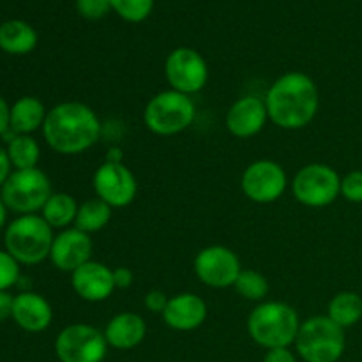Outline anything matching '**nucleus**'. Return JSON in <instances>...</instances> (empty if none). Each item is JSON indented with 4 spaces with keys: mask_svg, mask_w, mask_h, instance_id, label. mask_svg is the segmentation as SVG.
<instances>
[{
    "mask_svg": "<svg viewBox=\"0 0 362 362\" xmlns=\"http://www.w3.org/2000/svg\"><path fill=\"white\" fill-rule=\"evenodd\" d=\"M264 362H297V357L290 349H272L267 350Z\"/></svg>",
    "mask_w": 362,
    "mask_h": 362,
    "instance_id": "33",
    "label": "nucleus"
},
{
    "mask_svg": "<svg viewBox=\"0 0 362 362\" xmlns=\"http://www.w3.org/2000/svg\"><path fill=\"white\" fill-rule=\"evenodd\" d=\"M20 264L6 250H0V292L13 288L20 281Z\"/></svg>",
    "mask_w": 362,
    "mask_h": 362,
    "instance_id": "28",
    "label": "nucleus"
},
{
    "mask_svg": "<svg viewBox=\"0 0 362 362\" xmlns=\"http://www.w3.org/2000/svg\"><path fill=\"white\" fill-rule=\"evenodd\" d=\"M235 292L246 300H253V303H264V299L269 293V281L262 272L251 271H240L239 278H237L235 285H233Z\"/></svg>",
    "mask_w": 362,
    "mask_h": 362,
    "instance_id": "26",
    "label": "nucleus"
},
{
    "mask_svg": "<svg viewBox=\"0 0 362 362\" xmlns=\"http://www.w3.org/2000/svg\"><path fill=\"white\" fill-rule=\"evenodd\" d=\"M92 251L94 244L90 235L78 230L76 226H71L55 235L49 251V260L55 269L73 274L78 267L92 260Z\"/></svg>",
    "mask_w": 362,
    "mask_h": 362,
    "instance_id": "14",
    "label": "nucleus"
},
{
    "mask_svg": "<svg viewBox=\"0 0 362 362\" xmlns=\"http://www.w3.org/2000/svg\"><path fill=\"white\" fill-rule=\"evenodd\" d=\"M207 303L200 296L182 292L170 297L161 317L163 322L173 331L189 332L204 325V322L207 320Z\"/></svg>",
    "mask_w": 362,
    "mask_h": 362,
    "instance_id": "17",
    "label": "nucleus"
},
{
    "mask_svg": "<svg viewBox=\"0 0 362 362\" xmlns=\"http://www.w3.org/2000/svg\"><path fill=\"white\" fill-rule=\"evenodd\" d=\"M108 349L105 332L81 322L66 325L55 338V356L60 362H103Z\"/></svg>",
    "mask_w": 362,
    "mask_h": 362,
    "instance_id": "9",
    "label": "nucleus"
},
{
    "mask_svg": "<svg viewBox=\"0 0 362 362\" xmlns=\"http://www.w3.org/2000/svg\"><path fill=\"white\" fill-rule=\"evenodd\" d=\"M112 214L113 209L101 198L94 197L80 204L74 226L90 235V233L101 232L103 228H106V225L112 221Z\"/></svg>",
    "mask_w": 362,
    "mask_h": 362,
    "instance_id": "24",
    "label": "nucleus"
},
{
    "mask_svg": "<svg viewBox=\"0 0 362 362\" xmlns=\"http://www.w3.org/2000/svg\"><path fill=\"white\" fill-rule=\"evenodd\" d=\"M197 117V106L191 95L173 88L158 92L148 99L144 110V124L158 136H175L186 131Z\"/></svg>",
    "mask_w": 362,
    "mask_h": 362,
    "instance_id": "6",
    "label": "nucleus"
},
{
    "mask_svg": "<svg viewBox=\"0 0 362 362\" xmlns=\"http://www.w3.org/2000/svg\"><path fill=\"white\" fill-rule=\"evenodd\" d=\"M269 122L265 99L258 95H243L228 108L225 117L226 129L232 136L246 140L260 133Z\"/></svg>",
    "mask_w": 362,
    "mask_h": 362,
    "instance_id": "15",
    "label": "nucleus"
},
{
    "mask_svg": "<svg viewBox=\"0 0 362 362\" xmlns=\"http://www.w3.org/2000/svg\"><path fill=\"white\" fill-rule=\"evenodd\" d=\"M41 131L48 147L57 154L78 156L98 144L101 120L85 103L64 101L48 110Z\"/></svg>",
    "mask_w": 362,
    "mask_h": 362,
    "instance_id": "2",
    "label": "nucleus"
},
{
    "mask_svg": "<svg viewBox=\"0 0 362 362\" xmlns=\"http://www.w3.org/2000/svg\"><path fill=\"white\" fill-rule=\"evenodd\" d=\"M92 187L95 197L112 209L127 207L138 194L136 177L124 163H103L92 177Z\"/></svg>",
    "mask_w": 362,
    "mask_h": 362,
    "instance_id": "13",
    "label": "nucleus"
},
{
    "mask_svg": "<svg viewBox=\"0 0 362 362\" xmlns=\"http://www.w3.org/2000/svg\"><path fill=\"white\" fill-rule=\"evenodd\" d=\"M71 286L74 293L87 303H103L117 290L113 269L95 260L87 262L71 274Z\"/></svg>",
    "mask_w": 362,
    "mask_h": 362,
    "instance_id": "16",
    "label": "nucleus"
},
{
    "mask_svg": "<svg viewBox=\"0 0 362 362\" xmlns=\"http://www.w3.org/2000/svg\"><path fill=\"white\" fill-rule=\"evenodd\" d=\"M269 120L281 129L296 131L310 126L320 108V94L313 78L290 71L272 81L265 94Z\"/></svg>",
    "mask_w": 362,
    "mask_h": 362,
    "instance_id": "1",
    "label": "nucleus"
},
{
    "mask_svg": "<svg viewBox=\"0 0 362 362\" xmlns=\"http://www.w3.org/2000/svg\"><path fill=\"white\" fill-rule=\"evenodd\" d=\"M53 194L52 180L41 168L13 170L0 187V198L18 216L39 214Z\"/></svg>",
    "mask_w": 362,
    "mask_h": 362,
    "instance_id": "7",
    "label": "nucleus"
},
{
    "mask_svg": "<svg viewBox=\"0 0 362 362\" xmlns=\"http://www.w3.org/2000/svg\"><path fill=\"white\" fill-rule=\"evenodd\" d=\"M7 211H9V209L6 207V204H4L2 198H0V232H2V230L6 228V223H7Z\"/></svg>",
    "mask_w": 362,
    "mask_h": 362,
    "instance_id": "38",
    "label": "nucleus"
},
{
    "mask_svg": "<svg viewBox=\"0 0 362 362\" xmlns=\"http://www.w3.org/2000/svg\"><path fill=\"white\" fill-rule=\"evenodd\" d=\"M292 193L299 204L322 209L341 197V177L332 166L311 163L303 166L292 180Z\"/></svg>",
    "mask_w": 362,
    "mask_h": 362,
    "instance_id": "8",
    "label": "nucleus"
},
{
    "mask_svg": "<svg viewBox=\"0 0 362 362\" xmlns=\"http://www.w3.org/2000/svg\"><path fill=\"white\" fill-rule=\"evenodd\" d=\"M106 161L122 163V154H120V148H110L108 156H106Z\"/></svg>",
    "mask_w": 362,
    "mask_h": 362,
    "instance_id": "37",
    "label": "nucleus"
},
{
    "mask_svg": "<svg viewBox=\"0 0 362 362\" xmlns=\"http://www.w3.org/2000/svg\"><path fill=\"white\" fill-rule=\"evenodd\" d=\"M48 110L35 95H21L11 105L9 129L16 134H32L42 129Z\"/></svg>",
    "mask_w": 362,
    "mask_h": 362,
    "instance_id": "20",
    "label": "nucleus"
},
{
    "mask_svg": "<svg viewBox=\"0 0 362 362\" xmlns=\"http://www.w3.org/2000/svg\"><path fill=\"white\" fill-rule=\"evenodd\" d=\"M170 297L166 296L163 290H151V292H147V296H145V308H147V311H151V313H158V315H163V311H165L166 304H168Z\"/></svg>",
    "mask_w": 362,
    "mask_h": 362,
    "instance_id": "31",
    "label": "nucleus"
},
{
    "mask_svg": "<svg viewBox=\"0 0 362 362\" xmlns=\"http://www.w3.org/2000/svg\"><path fill=\"white\" fill-rule=\"evenodd\" d=\"M13 304L14 296L9 292H0V324L13 317Z\"/></svg>",
    "mask_w": 362,
    "mask_h": 362,
    "instance_id": "34",
    "label": "nucleus"
},
{
    "mask_svg": "<svg viewBox=\"0 0 362 362\" xmlns=\"http://www.w3.org/2000/svg\"><path fill=\"white\" fill-rule=\"evenodd\" d=\"M105 338L108 346L115 350H133L147 336V324L144 317L133 311L115 315L105 327Z\"/></svg>",
    "mask_w": 362,
    "mask_h": 362,
    "instance_id": "19",
    "label": "nucleus"
},
{
    "mask_svg": "<svg viewBox=\"0 0 362 362\" xmlns=\"http://www.w3.org/2000/svg\"><path fill=\"white\" fill-rule=\"evenodd\" d=\"M110 2L112 9L129 23H140L147 20L154 7V0H110Z\"/></svg>",
    "mask_w": 362,
    "mask_h": 362,
    "instance_id": "27",
    "label": "nucleus"
},
{
    "mask_svg": "<svg viewBox=\"0 0 362 362\" xmlns=\"http://www.w3.org/2000/svg\"><path fill=\"white\" fill-rule=\"evenodd\" d=\"M37 46V32L21 20L0 25V49L9 55H27Z\"/></svg>",
    "mask_w": 362,
    "mask_h": 362,
    "instance_id": "21",
    "label": "nucleus"
},
{
    "mask_svg": "<svg viewBox=\"0 0 362 362\" xmlns=\"http://www.w3.org/2000/svg\"><path fill=\"white\" fill-rule=\"evenodd\" d=\"M7 156L14 170L37 168L41 159V147L32 134H16L7 144Z\"/></svg>",
    "mask_w": 362,
    "mask_h": 362,
    "instance_id": "25",
    "label": "nucleus"
},
{
    "mask_svg": "<svg viewBox=\"0 0 362 362\" xmlns=\"http://www.w3.org/2000/svg\"><path fill=\"white\" fill-rule=\"evenodd\" d=\"M165 78L173 90L198 94L209 81L207 60L193 48H175L166 57Z\"/></svg>",
    "mask_w": 362,
    "mask_h": 362,
    "instance_id": "11",
    "label": "nucleus"
},
{
    "mask_svg": "<svg viewBox=\"0 0 362 362\" xmlns=\"http://www.w3.org/2000/svg\"><path fill=\"white\" fill-rule=\"evenodd\" d=\"M327 317L334 324H338L339 327H354L356 324H359V320L362 318V297L359 293L350 292V290L336 293L329 300Z\"/></svg>",
    "mask_w": 362,
    "mask_h": 362,
    "instance_id": "23",
    "label": "nucleus"
},
{
    "mask_svg": "<svg viewBox=\"0 0 362 362\" xmlns=\"http://www.w3.org/2000/svg\"><path fill=\"white\" fill-rule=\"evenodd\" d=\"M78 207H80V204L69 193H62V191L55 193L53 191V194L48 198V202H46L45 207H42V211L39 214L42 216V219L53 230H60L62 232V230L71 228V225L74 226Z\"/></svg>",
    "mask_w": 362,
    "mask_h": 362,
    "instance_id": "22",
    "label": "nucleus"
},
{
    "mask_svg": "<svg viewBox=\"0 0 362 362\" xmlns=\"http://www.w3.org/2000/svg\"><path fill=\"white\" fill-rule=\"evenodd\" d=\"M13 173V166H11L9 156L4 147H0V187L6 184V180L9 179V175Z\"/></svg>",
    "mask_w": 362,
    "mask_h": 362,
    "instance_id": "35",
    "label": "nucleus"
},
{
    "mask_svg": "<svg viewBox=\"0 0 362 362\" xmlns=\"http://www.w3.org/2000/svg\"><path fill=\"white\" fill-rule=\"evenodd\" d=\"M288 177L279 163L271 159H258L246 166L240 177V189L247 200L255 204H274L285 194Z\"/></svg>",
    "mask_w": 362,
    "mask_h": 362,
    "instance_id": "10",
    "label": "nucleus"
},
{
    "mask_svg": "<svg viewBox=\"0 0 362 362\" xmlns=\"http://www.w3.org/2000/svg\"><path fill=\"white\" fill-rule=\"evenodd\" d=\"M194 274L204 283L205 286L211 288H230L235 285L240 271V260L235 251H232L226 246H207L198 251L194 257Z\"/></svg>",
    "mask_w": 362,
    "mask_h": 362,
    "instance_id": "12",
    "label": "nucleus"
},
{
    "mask_svg": "<svg viewBox=\"0 0 362 362\" xmlns=\"http://www.w3.org/2000/svg\"><path fill=\"white\" fill-rule=\"evenodd\" d=\"M76 11L85 20H103L112 11L110 0H76Z\"/></svg>",
    "mask_w": 362,
    "mask_h": 362,
    "instance_id": "29",
    "label": "nucleus"
},
{
    "mask_svg": "<svg viewBox=\"0 0 362 362\" xmlns=\"http://www.w3.org/2000/svg\"><path fill=\"white\" fill-rule=\"evenodd\" d=\"M14 324L27 332H42L52 325L53 310L48 299L41 293L25 290L14 296L13 317Z\"/></svg>",
    "mask_w": 362,
    "mask_h": 362,
    "instance_id": "18",
    "label": "nucleus"
},
{
    "mask_svg": "<svg viewBox=\"0 0 362 362\" xmlns=\"http://www.w3.org/2000/svg\"><path fill=\"white\" fill-rule=\"evenodd\" d=\"M341 197L352 204H362V170H354L343 177Z\"/></svg>",
    "mask_w": 362,
    "mask_h": 362,
    "instance_id": "30",
    "label": "nucleus"
},
{
    "mask_svg": "<svg viewBox=\"0 0 362 362\" xmlns=\"http://www.w3.org/2000/svg\"><path fill=\"white\" fill-rule=\"evenodd\" d=\"M247 334L262 349H290L300 329L297 311L281 300H264L247 317Z\"/></svg>",
    "mask_w": 362,
    "mask_h": 362,
    "instance_id": "3",
    "label": "nucleus"
},
{
    "mask_svg": "<svg viewBox=\"0 0 362 362\" xmlns=\"http://www.w3.org/2000/svg\"><path fill=\"white\" fill-rule=\"evenodd\" d=\"M113 281L115 288H129L134 281V274L129 267H115L113 269Z\"/></svg>",
    "mask_w": 362,
    "mask_h": 362,
    "instance_id": "32",
    "label": "nucleus"
},
{
    "mask_svg": "<svg viewBox=\"0 0 362 362\" xmlns=\"http://www.w3.org/2000/svg\"><path fill=\"white\" fill-rule=\"evenodd\" d=\"M296 352L304 362H338L346 349L345 329L327 315H317L300 322Z\"/></svg>",
    "mask_w": 362,
    "mask_h": 362,
    "instance_id": "5",
    "label": "nucleus"
},
{
    "mask_svg": "<svg viewBox=\"0 0 362 362\" xmlns=\"http://www.w3.org/2000/svg\"><path fill=\"white\" fill-rule=\"evenodd\" d=\"M53 239V228L41 214H25L6 226L4 246L20 265H37L49 258Z\"/></svg>",
    "mask_w": 362,
    "mask_h": 362,
    "instance_id": "4",
    "label": "nucleus"
},
{
    "mask_svg": "<svg viewBox=\"0 0 362 362\" xmlns=\"http://www.w3.org/2000/svg\"><path fill=\"white\" fill-rule=\"evenodd\" d=\"M9 113L11 106L7 105L6 99L0 95V136H4L6 131H9Z\"/></svg>",
    "mask_w": 362,
    "mask_h": 362,
    "instance_id": "36",
    "label": "nucleus"
}]
</instances>
